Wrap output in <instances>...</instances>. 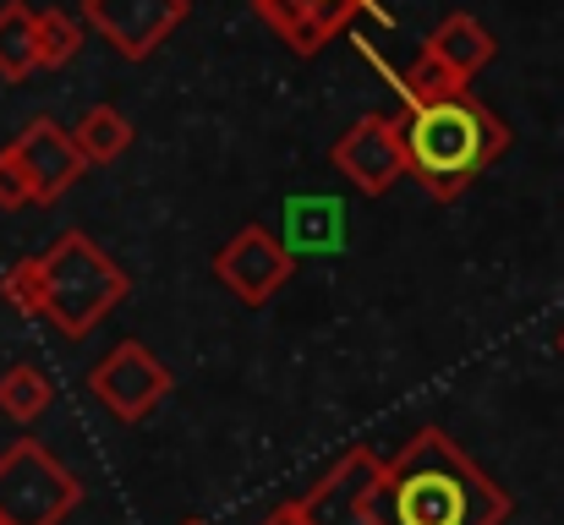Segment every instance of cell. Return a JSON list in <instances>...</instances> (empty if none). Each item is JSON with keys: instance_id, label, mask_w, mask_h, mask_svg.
I'll use <instances>...</instances> for the list:
<instances>
[{"instance_id": "obj_19", "label": "cell", "mask_w": 564, "mask_h": 525, "mask_svg": "<svg viewBox=\"0 0 564 525\" xmlns=\"http://www.w3.org/2000/svg\"><path fill=\"white\" fill-rule=\"evenodd\" d=\"M258 525H307V515H302V504L291 499V504H280V510H269Z\"/></svg>"}, {"instance_id": "obj_2", "label": "cell", "mask_w": 564, "mask_h": 525, "mask_svg": "<svg viewBox=\"0 0 564 525\" xmlns=\"http://www.w3.org/2000/svg\"><path fill=\"white\" fill-rule=\"evenodd\" d=\"M0 296L28 313L55 324L66 340H88L127 296H132V274L83 230H61L50 241V252L22 258L6 269Z\"/></svg>"}, {"instance_id": "obj_15", "label": "cell", "mask_w": 564, "mask_h": 525, "mask_svg": "<svg viewBox=\"0 0 564 525\" xmlns=\"http://www.w3.org/2000/svg\"><path fill=\"white\" fill-rule=\"evenodd\" d=\"M77 50H83V22L72 11H61V6L33 11V61H39V72H55V66L77 61Z\"/></svg>"}, {"instance_id": "obj_16", "label": "cell", "mask_w": 564, "mask_h": 525, "mask_svg": "<svg viewBox=\"0 0 564 525\" xmlns=\"http://www.w3.org/2000/svg\"><path fill=\"white\" fill-rule=\"evenodd\" d=\"M28 72H39V61H33V6L6 0L0 6V77L22 83Z\"/></svg>"}, {"instance_id": "obj_3", "label": "cell", "mask_w": 564, "mask_h": 525, "mask_svg": "<svg viewBox=\"0 0 564 525\" xmlns=\"http://www.w3.org/2000/svg\"><path fill=\"white\" fill-rule=\"evenodd\" d=\"M400 149L405 175H416L427 197L449 203L510 149V132L471 94H449L438 105H416L400 116Z\"/></svg>"}, {"instance_id": "obj_22", "label": "cell", "mask_w": 564, "mask_h": 525, "mask_svg": "<svg viewBox=\"0 0 564 525\" xmlns=\"http://www.w3.org/2000/svg\"><path fill=\"white\" fill-rule=\"evenodd\" d=\"M258 6H263V11H269V0H258Z\"/></svg>"}, {"instance_id": "obj_20", "label": "cell", "mask_w": 564, "mask_h": 525, "mask_svg": "<svg viewBox=\"0 0 564 525\" xmlns=\"http://www.w3.org/2000/svg\"><path fill=\"white\" fill-rule=\"evenodd\" d=\"M554 346H560V350H564V329H560V340H554Z\"/></svg>"}, {"instance_id": "obj_8", "label": "cell", "mask_w": 564, "mask_h": 525, "mask_svg": "<svg viewBox=\"0 0 564 525\" xmlns=\"http://www.w3.org/2000/svg\"><path fill=\"white\" fill-rule=\"evenodd\" d=\"M6 154L17 160V171L28 181V197H33V203H55V197H66V192L88 175L77 143H72V132H66L61 121H50V116H33V121L6 143Z\"/></svg>"}, {"instance_id": "obj_11", "label": "cell", "mask_w": 564, "mask_h": 525, "mask_svg": "<svg viewBox=\"0 0 564 525\" xmlns=\"http://www.w3.org/2000/svg\"><path fill=\"white\" fill-rule=\"evenodd\" d=\"M291 258H307V252H340L346 247V203L340 197H285V241H280Z\"/></svg>"}, {"instance_id": "obj_13", "label": "cell", "mask_w": 564, "mask_h": 525, "mask_svg": "<svg viewBox=\"0 0 564 525\" xmlns=\"http://www.w3.org/2000/svg\"><path fill=\"white\" fill-rule=\"evenodd\" d=\"M72 143L83 154V165H110L132 149V121L116 110V105H94L77 127H72Z\"/></svg>"}, {"instance_id": "obj_10", "label": "cell", "mask_w": 564, "mask_h": 525, "mask_svg": "<svg viewBox=\"0 0 564 525\" xmlns=\"http://www.w3.org/2000/svg\"><path fill=\"white\" fill-rule=\"evenodd\" d=\"M329 165L346 175L357 192L383 197L400 175H405V149H400V121L389 116H362L351 132H340V143L329 149Z\"/></svg>"}, {"instance_id": "obj_18", "label": "cell", "mask_w": 564, "mask_h": 525, "mask_svg": "<svg viewBox=\"0 0 564 525\" xmlns=\"http://www.w3.org/2000/svg\"><path fill=\"white\" fill-rule=\"evenodd\" d=\"M33 197H28V181L17 171V160L0 149V208H28Z\"/></svg>"}, {"instance_id": "obj_7", "label": "cell", "mask_w": 564, "mask_h": 525, "mask_svg": "<svg viewBox=\"0 0 564 525\" xmlns=\"http://www.w3.org/2000/svg\"><path fill=\"white\" fill-rule=\"evenodd\" d=\"M214 274L230 296H241L247 307H263L285 291V280L296 274V258L280 247V236H269L263 225H247L214 252Z\"/></svg>"}, {"instance_id": "obj_21", "label": "cell", "mask_w": 564, "mask_h": 525, "mask_svg": "<svg viewBox=\"0 0 564 525\" xmlns=\"http://www.w3.org/2000/svg\"><path fill=\"white\" fill-rule=\"evenodd\" d=\"M182 525H203V521H182Z\"/></svg>"}, {"instance_id": "obj_1", "label": "cell", "mask_w": 564, "mask_h": 525, "mask_svg": "<svg viewBox=\"0 0 564 525\" xmlns=\"http://www.w3.org/2000/svg\"><path fill=\"white\" fill-rule=\"evenodd\" d=\"M378 521L383 525H505L510 493L444 433L422 427L405 438L378 477Z\"/></svg>"}, {"instance_id": "obj_4", "label": "cell", "mask_w": 564, "mask_h": 525, "mask_svg": "<svg viewBox=\"0 0 564 525\" xmlns=\"http://www.w3.org/2000/svg\"><path fill=\"white\" fill-rule=\"evenodd\" d=\"M77 504L83 482L39 438H17L0 455V525H61Z\"/></svg>"}, {"instance_id": "obj_6", "label": "cell", "mask_w": 564, "mask_h": 525, "mask_svg": "<svg viewBox=\"0 0 564 525\" xmlns=\"http://www.w3.org/2000/svg\"><path fill=\"white\" fill-rule=\"evenodd\" d=\"M378 477H383V460L357 444L296 504H302L307 525H383L378 521Z\"/></svg>"}, {"instance_id": "obj_12", "label": "cell", "mask_w": 564, "mask_h": 525, "mask_svg": "<svg viewBox=\"0 0 564 525\" xmlns=\"http://www.w3.org/2000/svg\"><path fill=\"white\" fill-rule=\"evenodd\" d=\"M427 55L438 61V66H449L460 83H471L488 61H494V33L477 22V17H466V11H449L438 28H433V39H427Z\"/></svg>"}, {"instance_id": "obj_5", "label": "cell", "mask_w": 564, "mask_h": 525, "mask_svg": "<svg viewBox=\"0 0 564 525\" xmlns=\"http://www.w3.org/2000/svg\"><path fill=\"white\" fill-rule=\"evenodd\" d=\"M88 389L94 400L116 416V422H143L149 411H160V400L176 389L171 367L143 346V340H121L116 350H105L94 367H88Z\"/></svg>"}, {"instance_id": "obj_9", "label": "cell", "mask_w": 564, "mask_h": 525, "mask_svg": "<svg viewBox=\"0 0 564 525\" xmlns=\"http://www.w3.org/2000/svg\"><path fill=\"white\" fill-rule=\"evenodd\" d=\"M83 17L116 44V55L143 61L187 22V0H83Z\"/></svg>"}, {"instance_id": "obj_14", "label": "cell", "mask_w": 564, "mask_h": 525, "mask_svg": "<svg viewBox=\"0 0 564 525\" xmlns=\"http://www.w3.org/2000/svg\"><path fill=\"white\" fill-rule=\"evenodd\" d=\"M50 405H55V383H50V372H44V367L17 361V367H6V372H0V411H6L17 427H33Z\"/></svg>"}, {"instance_id": "obj_17", "label": "cell", "mask_w": 564, "mask_h": 525, "mask_svg": "<svg viewBox=\"0 0 564 525\" xmlns=\"http://www.w3.org/2000/svg\"><path fill=\"white\" fill-rule=\"evenodd\" d=\"M394 83H400L405 110H416V105H438V99H449V94H466V83H460L449 66H438L427 50H422V61H416V66H405Z\"/></svg>"}]
</instances>
